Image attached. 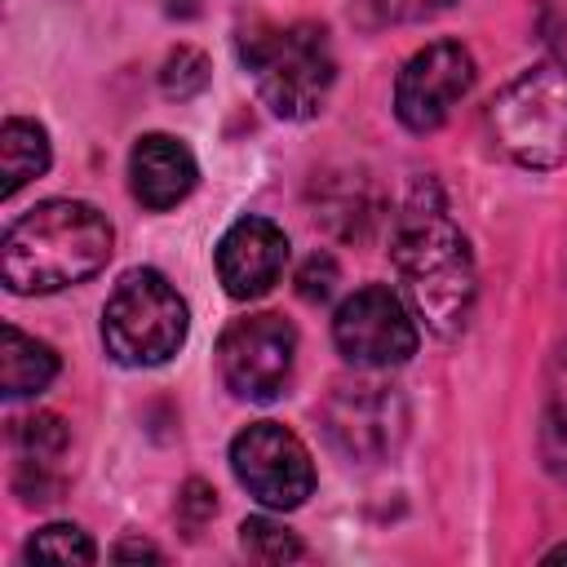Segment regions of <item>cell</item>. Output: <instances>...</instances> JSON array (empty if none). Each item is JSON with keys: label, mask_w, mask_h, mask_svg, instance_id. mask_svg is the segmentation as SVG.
Returning a JSON list of instances; mask_svg holds the SVG:
<instances>
[{"label": "cell", "mask_w": 567, "mask_h": 567, "mask_svg": "<svg viewBox=\"0 0 567 567\" xmlns=\"http://www.w3.org/2000/svg\"><path fill=\"white\" fill-rule=\"evenodd\" d=\"M111 221L84 199H44L22 213L0 244L4 288L18 297L62 292L97 275L111 257Z\"/></svg>", "instance_id": "obj_1"}, {"label": "cell", "mask_w": 567, "mask_h": 567, "mask_svg": "<svg viewBox=\"0 0 567 567\" xmlns=\"http://www.w3.org/2000/svg\"><path fill=\"white\" fill-rule=\"evenodd\" d=\"M390 257H394L403 297L416 310V319H425V328L439 337L461 332L470 319L478 279H474L470 244L461 226L443 213V204L412 199L399 213Z\"/></svg>", "instance_id": "obj_2"}, {"label": "cell", "mask_w": 567, "mask_h": 567, "mask_svg": "<svg viewBox=\"0 0 567 567\" xmlns=\"http://www.w3.org/2000/svg\"><path fill=\"white\" fill-rule=\"evenodd\" d=\"M239 58L257 80L261 102L279 120H310L323 111L337 80V58L319 22L252 27L239 35Z\"/></svg>", "instance_id": "obj_3"}, {"label": "cell", "mask_w": 567, "mask_h": 567, "mask_svg": "<svg viewBox=\"0 0 567 567\" xmlns=\"http://www.w3.org/2000/svg\"><path fill=\"white\" fill-rule=\"evenodd\" d=\"M186 301L159 270H128L102 306L106 354L124 368L168 363L186 341Z\"/></svg>", "instance_id": "obj_4"}, {"label": "cell", "mask_w": 567, "mask_h": 567, "mask_svg": "<svg viewBox=\"0 0 567 567\" xmlns=\"http://www.w3.org/2000/svg\"><path fill=\"white\" fill-rule=\"evenodd\" d=\"M492 133L523 168H558L567 159V66L540 62L492 97Z\"/></svg>", "instance_id": "obj_5"}, {"label": "cell", "mask_w": 567, "mask_h": 567, "mask_svg": "<svg viewBox=\"0 0 567 567\" xmlns=\"http://www.w3.org/2000/svg\"><path fill=\"white\" fill-rule=\"evenodd\" d=\"M230 470L270 509H297L315 492V465L306 443L279 421H252L230 439Z\"/></svg>", "instance_id": "obj_6"}, {"label": "cell", "mask_w": 567, "mask_h": 567, "mask_svg": "<svg viewBox=\"0 0 567 567\" xmlns=\"http://www.w3.org/2000/svg\"><path fill=\"white\" fill-rule=\"evenodd\" d=\"M332 341L354 368H394L416 354V323L385 284H368L337 306Z\"/></svg>", "instance_id": "obj_7"}, {"label": "cell", "mask_w": 567, "mask_h": 567, "mask_svg": "<svg viewBox=\"0 0 567 567\" xmlns=\"http://www.w3.org/2000/svg\"><path fill=\"white\" fill-rule=\"evenodd\" d=\"M292 359H297V332L279 315L235 319L217 346V363H221L226 385L252 403H266L288 385Z\"/></svg>", "instance_id": "obj_8"}, {"label": "cell", "mask_w": 567, "mask_h": 567, "mask_svg": "<svg viewBox=\"0 0 567 567\" xmlns=\"http://www.w3.org/2000/svg\"><path fill=\"white\" fill-rule=\"evenodd\" d=\"M474 84V58L456 40H434L408 58L394 84V115L412 133L439 128Z\"/></svg>", "instance_id": "obj_9"}, {"label": "cell", "mask_w": 567, "mask_h": 567, "mask_svg": "<svg viewBox=\"0 0 567 567\" xmlns=\"http://www.w3.org/2000/svg\"><path fill=\"white\" fill-rule=\"evenodd\" d=\"M323 425H328V439L346 456L368 461V456H381L385 447H394V439L403 434V403L394 390L372 385V381L337 385L323 408Z\"/></svg>", "instance_id": "obj_10"}, {"label": "cell", "mask_w": 567, "mask_h": 567, "mask_svg": "<svg viewBox=\"0 0 567 567\" xmlns=\"http://www.w3.org/2000/svg\"><path fill=\"white\" fill-rule=\"evenodd\" d=\"M288 266V235L266 217H239L217 244V279L235 301H252L279 284Z\"/></svg>", "instance_id": "obj_11"}, {"label": "cell", "mask_w": 567, "mask_h": 567, "mask_svg": "<svg viewBox=\"0 0 567 567\" xmlns=\"http://www.w3.org/2000/svg\"><path fill=\"white\" fill-rule=\"evenodd\" d=\"M195 155L186 151V142L168 137V133H146L137 137L133 155H128V186H133V199L142 208H173L182 204L190 190H195Z\"/></svg>", "instance_id": "obj_12"}, {"label": "cell", "mask_w": 567, "mask_h": 567, "mask_svg": "<svg viewBox=\"0 0 567 567\" xmlns=\"http://www.w3.org/2000/svg\"><path fill=\"white\" fill-rule=\"evenodd\" d=\"M58 377V354L27 337L22 328L4 323V346H0V390L9 399H22V394H40L49 381Z\"/></svg>", "instance_id": "obj_13"}, {"label": "cell", "mask_w": 567, "mask_h": 567, "mask_svg": "<svg viewBox=\"0 0 567 567\" xmlns=\"http://www.w3.org/2000/svg\"><path fill=\"white\" fill-rule=\"evenodd\" d=\"M49 168V133L35 120H4L0 128V195H18L31 177Z\"/></svg>", "instance_id": "obj_14"}, {"label": "cell", "mask_w": 567, "mask_h": 567, "mask_svg": "<svg viewBox=\"0 0 567 567\" xmlns=\"http://www.w3.org/2000/svg\"><path fill=\"white\" fill-rule=\"evenodd\" d=\"M540 452L554 478L567 483V346H558L549 363V385H545V416H540Z\"/></svg>", "instance_id": "obj_15"}, {"label": "cell", "mask_w": 567, "mask_h": 567, "mask_svg": "<svg viewBox=\"0 0 567 567\" xmlns=\"http://www.w3.org/2000/svg\"><path fill=\"white\" fill-rule=\"evenodd\" d=\"M456 0H350V18L363 31H381V27H408V22H425L443 9H452Z\"/></svg>", "instance_id": "obj_16"}, {"label": "cell", "mask_w": 567, "mask_h": 567, "mask_svg": "<svg viewBox=\"0 0 567 567\" xmlns=\"http://www.w3.org/2000/svg\"><path fill=\"white\" fill-rule=\"evenodd\" d=\"M27 558H31V563H93L97 549H93V540H89L80 527H71V523H49V527H40V532L27 540Z\"/></svg>", "instance_id": "obj_17"}, {"label": "cell", "mask_w": 567, "mask_h": 567, "mask_svg": "<svg viewBox=\"0 0 567 567\" xmlns=\"http://www.w3.org/2000/svg\"><path fill=\"white\" fill-rule=\"evenodd\" d=\"M239 545L257 563H292V558H301V540L275 518H248L239 527Z\"/></svg>", "instance_id": "obj_18"}, {"label": "cell", "mask_w": 567, "mask_h": 567, "mask_svg": "<svg viewBox=\"0 0 567 567\" xmlns=\"http://www.w3.org/2000/svg\"><path fill=\"white\" fill-rule=\"evenodd\" d=\"M13 439H18V447H22V456L27 461H58L62 452H66V425H62V416H53V412H35V416H22L18 425H13Z\"/></svg>", "instance_id": "obj_19"}, {"label": "cell", "mask_w": 567, "mask_h": 567, "mask_svg": "<svg viewBox=\"0 0 567 567\" xmlns=\"http://www.w3.org/2000/svg\"><path fill=\"white\" fill-rule=\"evenodd\" d=\"M208 84V58L199 49H177L168 53L164 71H159V89L168 97H195Z\"/></svg>", "instance_id": "obj_20"}, {"label": "cell", "mask_w": 567, "mask_h": 567, "mask_svg": "<svg viewBox=\"0 0 567 567\" xmlns=\"http://www.w3.org/2000/svg\"><path fill=\"white\" fill-rule=\"evenodd\" d=\"M332 288H337V261H332L328 252L306 257V261H301V270H297V292H301V301L319 306V301H328V297H332Z\"/></svg>", "instance_id": "obj_21"}, {"label": "cell", "mask_w": 567, "mask_h": 567, "mask_svg": "<svg viewBox=\"0 0 567 567\" xmlns=\"http://www.w3.org/2000/svg\"><path fill=\"white\" fill-rule=\"evenodd\" d=\"M540 35H545L554 62L567 66V0H545L540 4Z\"/></svg>", "instance_id": "obj_22"}, {"label": "cell", "mask_w": 567, "mask_h": 567, "mask_svg": "<svg viewBox=\"0 0 567 567\" xmlns=\"http://www.w3.org/2000/svg\"><path fill=\"white\" fill-rule=\"evenodd\" d=\"M213 509H217L213 492H208L204 483H190V487H186V496H182V514H186L182 523L190 527V536H195V527H199V523H204V518H208Z\"/></svg>", "instance_id": "obj_23"}, {"label": "cell", "mask_w": 567, "mask_h": 567, "mask_svg": "<svg viewBox=\"0 0 567 567\" xmlns=\"http://www.w3.org/2000/svg\"><path fill=\"white\" fill-rule=\"evenodd\" d=\"M115 558H151V563H159V549L146 545V540H124V545L115 549Z\"/></svg>", "instance_id": "obj_24"}, {"label": "cell", "mask_w": 567, "mask_h": 567, "mask_svg": "<svg viewBox=\"0 0 567 567\" xmlns=\"http://www.w3.org/2000/svg\"><path fill=\"white\" fill-rule=\"evenodd\" d=\"M558 558H567V545H558V549H549V554H545V563H558Z\"/></svg>", "instance_id": "obj_25"}]
</instances>
